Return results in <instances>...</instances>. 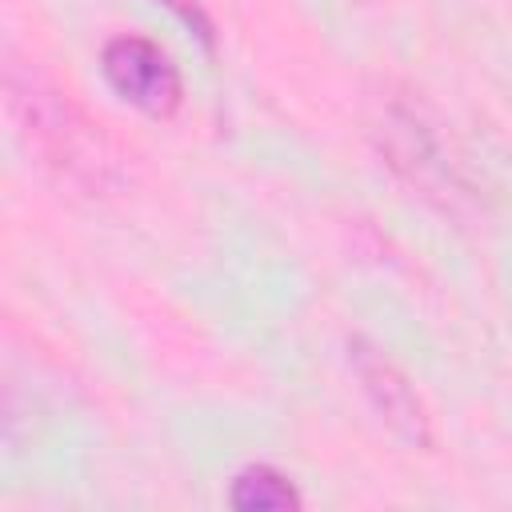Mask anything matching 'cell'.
<instances>
[{
    "mask_svg": "<svg viewBox=\"0 0 512 512\" xmlns=\"http://www.w3.org/2000/svg\"><path fill=\"white\" fill-rule=\"evenodd\" d=\"M4 92L20 124V136L40 156L44 168H52L64 184L88 196H100L116 184L120 168H116L112 144L104 140L100 124H92L68 100V92H60L44 72L12 60L4 72Z\"/></svg>",
    "mask_w": 512,
    "mask_h": 512,
    "instance_id": "obj_1",
    "label": "cell"
},
{
    "mask_svg": "<svg viewBox=\"0 0 512 512\" xmlns=\"http://www.w3.org/2000/svg\"><path fill=\"white\" fill-rule=\"evenodd\" d=\"M100 72L108 88L140 108L144 116H172L184 100V80L172 56L148 36H112L100 52Z\"/></svg>",
    "mask_w": 512,
    "mask_h": 512,
    "instance_id": "obj_2",
    "label": "cell"
},
{
    "mask_svg": "<svg viewBox=\"0 0 512 512\" xmlns=\"http://www.w3.org/2000/svg\"><path fill=\"white\" fill-rule=\"evenodd\" d=\"M348 364H352L368 404L388 424V432L400 436L408 448H432L436 436H432L428 404L416 392V384L404 376V368L388 352H380L372 340H364V336L348 340Z\"/></svg>",
    "mask_w": 512,
    "mask_h": 512,
    "instance_id": "obj_3",
    "label": "cell"
},
{
    "mask_svg": "<svg viewBox=\"0 0 512 512\" xmlns=\"http://www.w3.org/2000/svg\"><path fill=\"white\" fill-rule=\"evenodd\" d=\"M384 148L392 156V168L400 176H408L412 184L420 188H440V184H456L448 164L440 160V144L436 136L428 132V124L416 116V112H404V108H392L388 120H384Z\"/></svg>",
    "mask_w": 512,
    "mask_h": 512,
    "instance_id": "obj_4",
    "label": "cell"
},
{
    "mask_svg": "<svg viewBox=\"0 0 512 512\" xmlns=\"http://www.w3.org/2000/svg\"><path fill=\"white\" fill-rule=\"evenodd\" d=\"M228 504L240 512H296L304 500L284 472H276L268 464H248L232 476Z\"/></svg>",
    "mask_w": 512,
    "mask_h": 512,
    "instance_id": "obj_5",
    "label": "cell"
},
{
    "mask_svg": "<svg viewBox=\"0 0 512 512\" xmlns=\"http://www.w3.org/2000/svg\"><path fill=\"white\" fill-rule=\"evenodd\" d=\"M164 4H168L172 12H180V20H184V24H188L204 44H212V20L200 12V4H196V0H164Z\"/></svg>",
    "mask_w": 512,
    "mask_h": 512,
    "instance_id": "obj_6",
    "label": "cell"
}]
</instances>
